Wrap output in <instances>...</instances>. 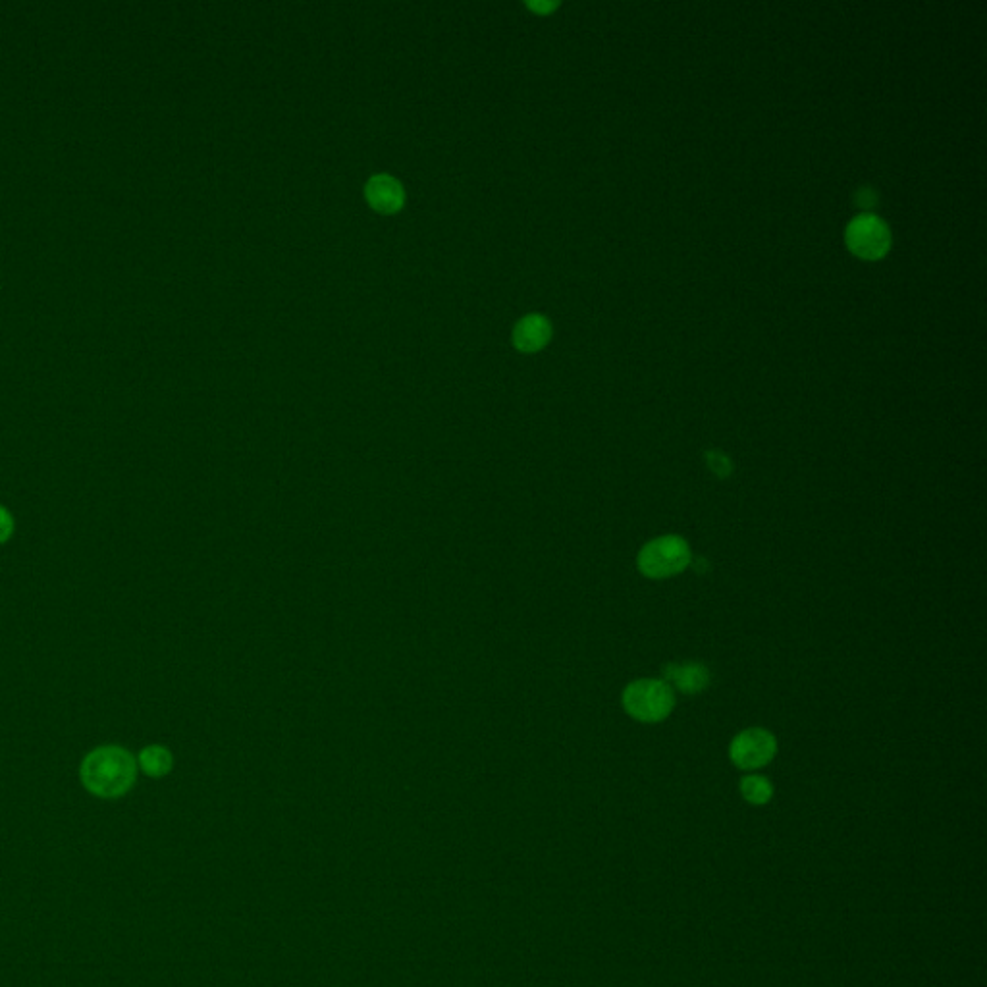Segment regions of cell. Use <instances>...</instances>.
<instances>
[{
  "label": "cell",
  "instance_id": "cell-9",
  "mask_svg": "<svg viewBox=\"0 0 987 987\" xmlns=\"http://www.w3.org/2000/svg\"><path fill=\"white\" fill-rule=\"evenodd\" d=\"M139 768L149 777H162L172 770V754L159 745L143 748L139 752Z\"/></svg>",
  "mask_w": 987,
  "mask_h": 987
},
{
  "label": "cell",
  "instance_id": "cell-5",
  "mask_svg": "<svg viewBox=\"0 0 987 987\" xmlns=\"http://www.w3.org/2000/svg\"><path fill=\"white\" fill-rule=\"evenodd\" d=\"M775 752H777V741L774 735L760 727H752L739 733L729 747L731 762L747 772L770 764L774 760Z\"/></svg>",
  "mask_w": 987,
  "mask_h": 987
},
{
  "label": "cell",
  "instance_id": "cell-12",
  "mask_svg": "<svg viewBox=\"0 0 987 987\" xmlns=\"http://www.w3.org/2000/svg\"><path fill=\"white\" fill-rule=\"evenodd\" d=\"M708 459H710V467H712L718 475H721V477H723V475H729V471H731V463H729V459H727L725 455L710 454Z\"/></svg>",
  "mask_w": 987,
  "mask_h": 987
},
{
  "label": "cell",
  "instance_id": "cell-8",
  "mask_svg": "<svg viewBox=\"0 0 987 987\" xmlns=\"http://www.w3.org/2000/svg\"><path fill=\"white\" fill-rule=\"evenodd\" d=\"M667 681L681 693L694 694L706 689L710 681L708 669L700 664H677L666 671Z\"/></svg>",
  "mask_w": 987,
  "mask_h": 987
},
{
  "label": "cell",
  "instance_id": "cell-2",
  "mask_svg": "<svg viewBox=\"0 0 987 987\" xmlns=\"http://www.w3.org/2000/svg\"><path fill=\"white\" fill-rule=\"evenodd\" d=\"M691 560L693 554L689 544L681 536L667 534L642 546L637 565L648 579H667L683 573Z\"/></svg>",
  "mask_w": 987,
  "mask_h": 987
},
{
  "label": "cell",
  "instance_id": "cell-13",
  "mask_svg": "<svg viewBox=\"0 0 987 987\" xmlns=\"http://www.w3.org/2000/svg\"><path fill=\"white\" fill-rule=\"evenodd\" d=\"M529 6H531L533 10H536V12H540V14H544V12H550V10H554V8L558 6V2H529Z\"/></svg>",
  "mask_w": 987,
  "mask_h": 987
},
{
  "label": "cell",
  "instance_id": "cell-10",
  "mask_svg": "<svg viewBox=\"0 0 987 987\" xmlns=\"http://www.w3.org/2000/svg\"><path fill=\"white\" fill-rule=\"evenodd\" d=\"M741 795L752 806H764L774 797V785L764 775H747L741 781Z\"/></svg>",
  "mask_w": 987,
  "mask_h": 987
},
{
  "label": "cell",
  "instance_id": "cell-4",
  "mask_svg": "<svg viewBox=\"0 0 987 987\" xmlns=\"http://www.w3.org/2000/svg\"><path fill=\"white\" fill-rule=\"evenodd\" d=\"M845 240L856 257L878 261L891 247L889 226L876 214H860L847 226Z\"/></svg>",
  "mask_w": 987,
  "mask_h": 987
},
{
  "label": "cell",
  "instance_id": "cell-3",
  "mask_svg": "<svg viewBox=\"0 0 987 987\" xmlns=\"http://www.w3.org/2000/svg\"><path fill=\"white\" fill-rule=\"evenodd\" d=\"M623 706L627 714L637 721L658 723L671 714L675 706V694L666 681L641 679L625 689Z\"/></svg>",
  "mask_w": 987,
  "mask_h": 987
},
{
  "label": "cell",
  "instance_id": "cell-7",
  "mask_svg": "<svg viewBox=\"0 0 987 987\" xmlns=\"http://www.w3.org/2000/svg\"><path fill=\"white\" fill-rule=\"evenodd\" d=\"M552 336V326L542 315H527L515 324L513 342L521 351H538L548 344Z\"/></svg>",
  "mask_w": 987,
  "mask_h": 987
},
{
  "label": "cell",
  "instance_id": "cell-1",
  "mask_svg": "<svg viewBox=\"0 0 987 987\" xmlns=\"http://www.w3.org/2000/svg\"><path fill=\"white\" fill-rule=\"evenodd\" d=\"M83 787L101 799H118L134 787L137 762L126 748L99 747L91 750L81 762Z\"/></svg>",
  "mask_w": 987,
  "mask_h": 987
},
{
  "label": "cell",
  "instance_id": "cell-6",
  "mask_svg": "<svg viewBox=\"0 0 987 987\" xmlns=\"http://www.w3.org/2000/svg\"><path fill=\"white\" fill-rule=\"evenodd\" d=\"M369 205L378 213L390 214L400 211L405 199V191L400 182L390 174H376L365 187Z\"/></svg>",
  "mask_w": 987,
  "mask_h": 987
},
{
  "label": "cell",
  "instance_id": "cell-11",
  "mask_svg": "<svg viewBox=\"0 0 987 987\" xmlns=\"http://www.w3.org/2000/svg\"><path fill=\"white\" fill-rule=\"evenodd\" d=\"M14 517L4 506H0V544L8 542L14 534Z\"/></svg>",
  "mask_w": 987,
  "mask_h": 987
}]
</instances>
